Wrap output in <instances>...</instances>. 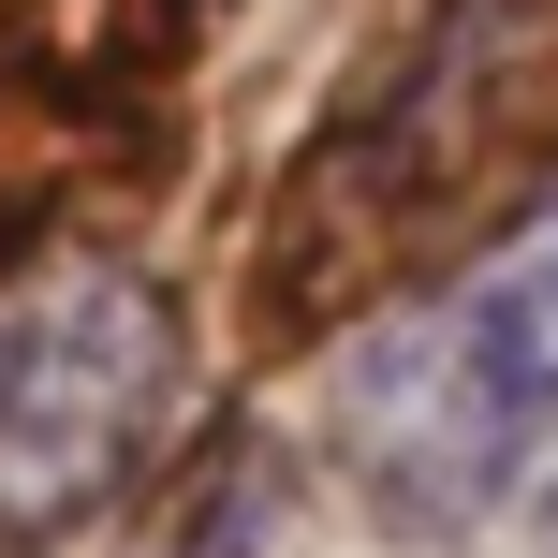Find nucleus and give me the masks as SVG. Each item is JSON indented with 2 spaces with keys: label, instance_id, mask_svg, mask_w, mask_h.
Masks as SVG:
<instances>
[{
  "label": "nucleus",
  "instance_id": "3",
  "mask_svg": "<svg viewBox=\"0 0 558 558\" xmlns=\"http://www.w3.org/2000/svg\"><path fill=\"white\" fill-rule=\"evenodd\" d=\"M544 558H558V500H544Z\"/></svg>",
  "mask_w": 558,
  "mask_h": 558
},
{
  "label": "nucleus",
  "instance_id": "2",
  "mask_svg": "<svg viewBox=\"0 0 558 558\" xmlns=\"http://www.w3.org/2000/svg\"><path fill=\"white\" fill-rule=\"evenodd\" d=\"M177 412H192V308L147 265L88 251L0 279V558L118 514Z\"/></svg>",
  "mask_w": 558,
  "mask_h": 558
},
{
  "label": "nucleus",
  "instance_id": "1",
  "mask_svg": "<svg viewBox=\"0 0 558 558\" xmlns=\"http://www.w3.org/2000/svg\"><path fill=\"white\" fill-rule=\"evenodd\" d=\"M558 441V206L338 367V471L397 530H485Z\"/></svg>",
  "mask_w": 558,
  "mask_h": 558
}]
</instances>
